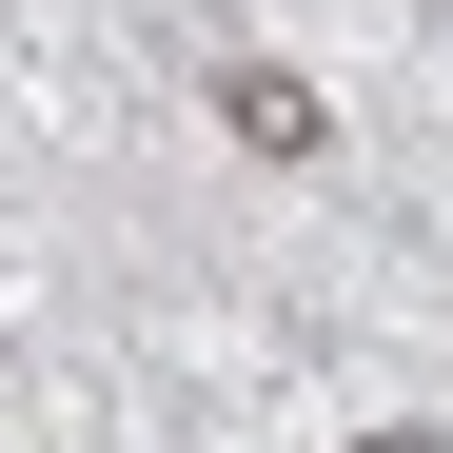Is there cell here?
<instances>
[{
  "label": "cell",
  "instance_id": "cell-1",
  "mask_svg": "<svg viewBox=\"0 0 453 453\" xmlns=\"http://www.w3.org/2000/svg\"><path fill=\"white\" fill-rule=\"evenodd\" d=\"M217 119H237L257 158H316V138H335V119H316V80H276V59H237V80H217Z\"/></svg>",
  "mask_w": 453,
  "mask_h": 453
}]
</instances>
